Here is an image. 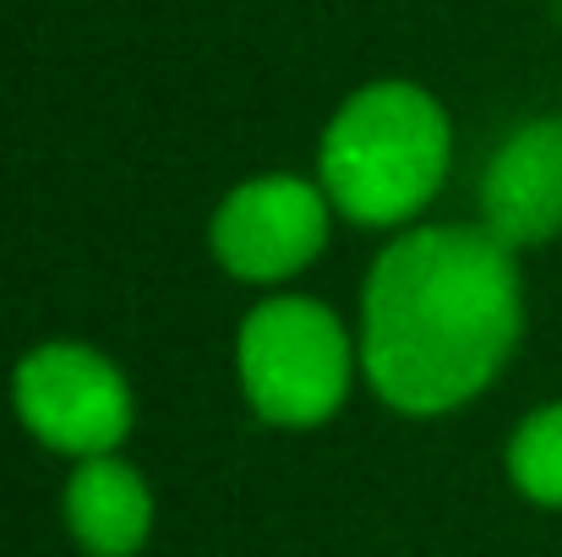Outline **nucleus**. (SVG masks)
<instances>
[{
  "label": "nucleus",
  "instance_id": "4",
  "mask_svg": "<svg viewBox=\"0 0 562 557\" xmlns=\"http://www.w3.org/2000/svg\"><path fill=\"white\" fill-rule=\"evenodd\" d=\"M11 404L22 426L66 459L115 454L132 432V388L121 367L77 339L27 350L11 371Z\"/></svg>",
  "mask_w": 562,
  "mask_h": 557
},
{
  "label": "nucleus",
  "instance_id": "7",
  "mask_svg": "<svg viewBox=\"0 0 562 557\" xmlns=\"http://www.w3.org/2000/svg\"><path fill=\"white\" fill-rule=\"evenodd\" d=\"M66 525L88 557H132L143 553L154 531V492L137 465L121 454L77 459L66 481Z\"/></svg>",
  "mask_w": 562,
  "mask_h": 557
},
{
  "label": "nucleus",
  "instance_id": "5",
  "mask_svg": "<svg viewBox=\"0 0 562 557\" xmlns=\"http://www.w3.org/2000/svg\"><path fill=\"white\" fill-rule=\"evenodd\" d=\"M328 219H334V202L317 181L257 176L218 202L207 241L224 274L246 285H279L323 257Z\"/></svg>",
  "mask_w": 562,
  "mask_h": 557
},
{
  "label": "nucleus",
  "instance_id": "1",
  "mask_svg": "<svg viewBox=\"0 0 562 557\" xmlns=\"http://www.w3.org/2000/svg\"><path fill=\"white\" fill-rule=\"evenodd\" d=\"M525 334L519 252L486 224H420L382 246L361 296V371L398 415H448Z\"/></svg>",
  "mask_w": 562,
  "mask_h": 557
},
{
  "label": "nucleus",
  "instance_id": "8",
  "mask_svg": "<svg viewBox=\"0 0 562 557\" xmlns=\"http://www.w3.org/2000/svg\"><path fill=\"white\" fill-rule=\"evenodd\" d=\"M508 476L530 503L562 509V404H547L519 421L508 443Z\"/></svg>",
  "mask_w": 562,
  "mask_h": 557
},
{
  "label": "nucleus",
  "instance_id": "2",
  "mask_svg": "<svg viewBox=\"0 0 562 557\" xmlns=\"http://www.w3.org/2000/svg\"><path fill=\"white\" fill-rule=\"evenodd\" d=\"M453 132L415 82H372L339 104L317 148V186L356 224H409L448 176Z\"/></svg>",
  "mask_w": 562,
  "mask_h": 557
},
{
  "label": "nucleus",
  "instance_id": "6",
  "mask_svg": "<svg viewBox=\"0 0 562 557\" xmlns=\"http://www.w3.org/2000/svg\"><path fill=\"white\" fill-rule=\"evenodd\" d=\"M481 224L525 252L562 235V115L525 121L481 176Z\"/></svg>",
  "mask_w": 562,
  "mask_h": 557
},
{
  "label": "nucleus",
  "instance_id": "3",
  "mask_svg": "<svg viewBox=\"0 0 562 557\" xmlns=\"http://www.w3.org/2000/svg\"><path fill=\"white\" fill-rule=\"evenodd\" d=\"M235 367L251 410L268 426H323L356 382V339L312 296H268L246 312Z\"/></svg>",
  "mask_w": 562,
  "mask_h": 557
}]
</instances>
